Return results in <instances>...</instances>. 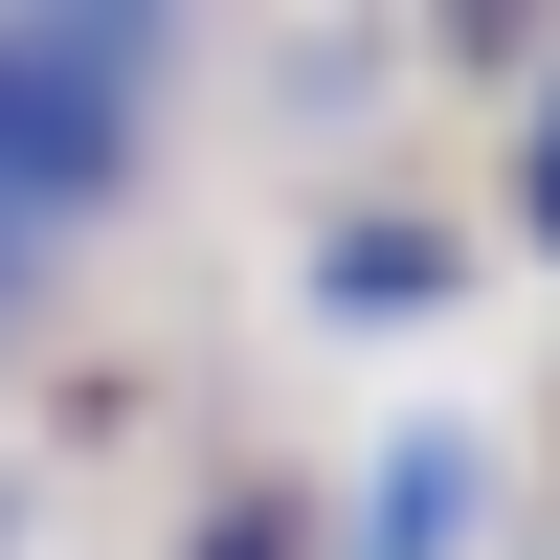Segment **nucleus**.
Wrapping results in <instances>:
<instances>
[{
	"mask_svg": "<svg viewBox=\"0 0 560 560\" xmlns=\"http://www.w3.org/2000/svg\"><path fill=\"white\" fill-rule=\"evenodd\" d=\"M0 158H90V113H68L45 68H0Z\"/></svg>",
	"mask_w": 560,
	"mask_h": 560,
	"instance_id": "nucleus-1",
	"label": "nucleus"
},
{
	"mask_svg": "<svg viewBox=\"0 0 560 560\" xmlns=\"http://www.w3.org/2000/svg\"><path fill=\"white\" fill-rule=\"evenodd\" d=\"M538 202H560V158H538Z\"/></svg>",
	"mask_w": 560,
	"mask_h": 560,
	"instance_id": "nucleus-2",
	"label": "nucleus"
}]
</instances>
